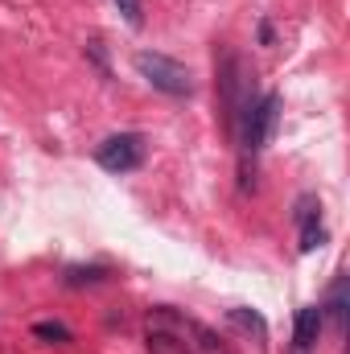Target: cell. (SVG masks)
<instances>
[{
	"label": "cell",
	"mask_w": 350,
	"mask_h": 354,
	"mask_svg": "<svg viewBox=\"0 0 350 354\" xmlns=\"http://www.w3.org/2000/svg\"><path fill=\"white\" fill-rule=\"evenodd\" d=\"M276 120H280V95H248V103L239 107V115H235V132H239V145L248 149V153H256L264 149L268 140H272V132H276Z\"/></svg>",
	"instance_id": "7a4b0ae2"
},
{
	"label": "cell",
	"mask_w": 350,
	"mask_h": 354,
	"mask_svg": "<svg viewBox=\"0 0 350 354\" xmlns=\"http://www.w3.org/2000/svg\"><path fill=\"white\" fill-rule=\"evenodd\" d=\"M145 346H149V354H198L194 351V322L169 305H157L145 317Z\"/></svg>",
	"instance_id": "6da1fadb"
},
{
	"label": "cell",
	"mask_w": 350,
	"mask_h": 354,
	"mask_svg": "<svg viewBox=\"0 0 350 354\" xmlns=\"http://www.w3.org/2000/svg\"><path fill=\"white\" fill-rule=\"evenodd\" d=\"M95 161H99L107 174H132V169L145 161V136H140V132L107 136V140L95 149Z\"/></svg>",
	"instance_id": "277c9868"
},
{
	"label": "cell",
	"mask_w": 350,
	"mask_h": 354,
	"mask_svg": "<svg viewBox=\"0 0 350 354\" xmlns=\"http://www.w3.org/2000/svg\"><path fill=\"white\" fill-rule=\"evenodd\" d=\"M120 4V12L128 17V25H145V4L140 0H116Z\"/></svg>",
	"instance_id": "8fae6325"
},
{
	"label": "cell",
	"mask_w": 350,
	"mask_h": 354,
	"mask_svg": "<svg viewBox=\"0 0 350 354\" xmlns=\"http://www.w3.org/2000/svg\"><path fill=\"white\" fill-rule=\"evenodd\" d=\"M194 351L198 354H227L223 346H219V338H214L202 322H194Z\"/></svg>",
	"instance_id": "ba28073f"
},
{
	"label": "cell",
	"mask_w": 350,
	"mask_h": 354,
	"mask_svg": "<svg viewBox=\"0 0 350 354\" xmlns=\"http://www.w3.org/2000/svg\"><path fill=\"white\" fill-rule=\"evenodd\" d=\"M322 322H326V309H322V305L297 309V322H293V354H309L313 346H317Z\"/></svg>",
	"instance_id": "5b68a950"
},
{
	"label": "cell",
	"mask_w": 350,
	"mask_h": 354,
	"mask_svg": "<svg viewBox=\"0 0 350 354\" xmlns=\"http://www.w3.org/2000/svg\"><path fill=\"white\" fill-rule=\"evenodd\" d=\"M227 317H231L235 326H243V330H256V338H264V334H268V326H264V317H260V313H252V309H231Z\"/></svg>",
	"instance_id": "9c48e42d"
},
{
	"label": "cell",
	"mask_w": 350,
	"mask_h": 354,
	"mask_svg": "<svg viewBox=\"0 0 350 354\" xmlns=\"http://www.w3.org/2000/svg\"><path fill=\"white\" fill-rule=\"evenodd\" d=\"M66 280H71V284H83V280H87V284H95V280H103V268H87V272H83V268H75Z\"/></svg>",
	"instance_id": "7c38bea8"
},
{
	"label": "cell",
	"mask_w": 350,
	"mask_h": 354,
	"mask_svg": "<svg viewBox=\"0 0 350 354\" xmlns=\"http://www.w3.org/2000/svg\"><path fill=\"white\" fill-rule=\"evenodd\" d=\"M330 313H334V322H338V334L347 330V288L342 284H334V292H330V305H326Z\"/></svg>",
	"instance_id": "30bf717a"
},
{
	"label": "cell",
	"mask_w": 350,
	"mask_h": 354,
	"mask_svg": "<svg viewBox=\"0 0 350 354\" xmlns=\"http://www.w3.org/2000/svg\"><path fill=\"white\" fill-rule=\"evenodd\" d=\"M33 334H37L42 342H54V346H66V342H75V338H71V330H66L62 322H37V326H33Z\"/></svg>",
	"instance_id": "8992f818"
},
{
	"label": "cell",
	"mask_w": 350,
	"mask_h": 354,
	"mask_svg": "<svg viewBox=\"0 0 350 354\" xmlns=\"http://www.w3.org/2000/svg\"><path fill=\"white\" fill-rule=\"evenodd\" d=\"M322 243H326V227H322L317 214H313V218L301 223V252H313V248H322Z\"/></svg>",
	"instance_id": "52a82bcc"
},
{
	"label": "cell",
	"mask_w": 350,
	"mask_h": 354,
	"mask_svg": "<svg viewBox=\"0 0 350 354\" xmlns=\"http://www.w3.org/2000/svg\"><path fill=\"white\" fill-rule=\"evenodd\" d=\"M136 71H140L157 91H165V95H174V99L194 95V75H190L177 58L153 54V50H140V54H136Z\"/></svg>",
	"instance_id": "3957f363"
}]
</instances>
